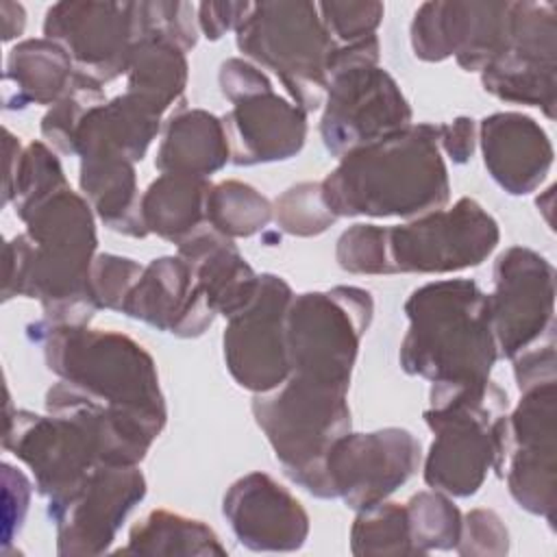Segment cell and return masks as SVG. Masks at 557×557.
<instances>
[{"instance_id":"1","label":"cell","mask_w":557,"mask_h":557,"mask_svg":"<svg viewBox=\"0 0 557 557\" xmlns=\"http://www.w3.org/2000/svg\"><path fill=\"white\" fill-rule=\"evenodd\" d=\"M26 233L4 248V300L37 298L50 324H87L98 311L89 292L96 252L91 205L63 185L17 211Z\"/></svg>"},{"instance_id":"2","label":"cell","mask_w":557,"mask_h":557,"mask_svg":"<svg viewBox=\"0 0 557 557\" xmlns=\"http://www.w3.org/2000/svg\"><path fill=\"white\" fill-rule=\"evenodd\" d=\"M320 187L337 218H420L444 209L450 183L437 126L409 124L346 152Z\"/></svg>"},{"instance_id":"3","label":"cell","mask_w":557,"mask_h":557,"mask_svg":"<svg viewBox=\"0 0 557 557\" xmlns=\"http://www.w3.org/2000/svg\"><path fill=\"white\" fill-rule=\"evenodd\" d=\"M409 318L398 361L431 383L487 381L498 359L490 298L470 278L426 283L405 302Z\"/></svg>"},{"instance_id":"4","label":"cell","mask_w":557,"mask_h":557,"mask_svg":"<svg viewBox=\"0 0 557 557\" xmlns=\"http://www.w3.org/2000/svg\"><path fill=\"white\" fill-rule=\"evenodd\" d=\"M48 368L89 398L146 422L157 433L165 426V398L152 357L128 335L87 324L37 322Z\"/></svg>"},{"instance_id":"5","label":"cell","mask_w":557,"mask_h":557,"mask_svg":"<svg viewBox=\"0 0 557 557\" xmlns=\"http://www.w3.org/2000/svg\"><path fill=\"white\" fill-rule=\"evenodd\" d=\"M509 398L492 381L433 383L424 422L435 440L424 459V483L446 496H472L490 470L500 474Z\"/></svg>"},{"instance_id":"6","label":"cell","mask_w":557,"mask_h":557,"mask_svg":"<svg viewBox=\"0 0 557 557\" xmlns=\"http://www.w3.org/2000/svg\"><path fill=\"white\" fill-rule=\"evenodd\" d=\"M346 394L287 376L276 389L252 398V416L283 472L318 498H326L324 457L333 442L350 431Z\"/></svg>"},{"instance_id":"7","label":"cell","mask_w":557,"mask_h":557,"mask_svg":"<svg viewBox=\"0 0 557 557\" xmlns=\"http://www.w3.org/2000/svg\"><path fill=\"white\" fill-rule=\"evenodd\" d=\"M411 124V107L396 81L379 65V39L333 48L320 135L335 157Z\"/></svg>"},{"instance_id":"8","label":"cell","mask_w":557,"mask_h":557,"mask_svg":"<svg viewBox=\"0 0 557 557\" xmlns=\"http://www.w3.org/2000/svg\"><path fill=\"white\" fill-rule=\"evenodd\" d=\"M235 33L239 52L274 72L294 104L305 113L324 104L335 41L326 33L315 2H252Z\"/></svg>"},{"instance_id":"9","label":"cell","mask_w":557,"mask_h":557,"mask_svg":"<svg viewBox=\"0 0 557 557\" xmlns=\"http://www.w3.org/2000/svg\"><path fill=\"white\" fill-rule=\"evenodd\" d=\"M372 311L370 292L355 285L294 296L285 313L289 376L348 392Z\"/></svg>"},{"instance_id":"10","label":"cell","mask_w":557,"mask_h":557,"mask_svg":"<svg viewBox=\"0 0 557 557\" xmlns=\"http://www.w3.org/2000/svg\"><path fill=\"white\" fill-rule=\"evenodd\" d=\"M500 239L498 222L474 200L459 198L407 224L387 226L392 274H446L483 263Z\"/></svg>"},{"instance_id":"11","label":"cell","mask_w":557,"mask_h":557,"mask_svg":"<svg viewBox=\"0 0 557 557\" xmlns=\"http://www.w3.org/2000/svg\"><path fill=\"white\" fill-rule=\"evenodd\" d=\"M557 381L522 392L505 418L500 474L513 500L555 527L557 509Z\"/></svg>"},{"instance_id":"12","label":"cell","mask_w":557,"mask_h":557,"mask_svg":"<svg viewBox=\"0 0 557 557\" xmlns=\"http://www.w3.org/2000/svg\"><path fill=\"white\" fill-rule=\"evenodd\" d=\"M487 94L505 102L557 107V9L553 2H509V37L503 52L481 72Z\"/></svg>"},{"instance_id":"13","label":"cell","mask_w":557,"mask_h":557,"mask_svg":"<svg viewBox=\"0 0 557 557\" xmlns=\"http://www.w3.org/2000/svg\"><path fill=\"white\" fill-rule=\"evenodd\" d=\"M422 459L420 442L407 429L344 433L324 457L326 498H342L361 511L405 485Z\"/></svg>"},{"instance_id":"14","label":"cell","mask_w":557,"mask_h":557,"mask_svg":"<svg viewBox=\"0 0 557 557\" xmlns=\"http://www.w3.org/2000/svg\"><path fill=\"white\" fill-rule=\"evenodd\" d=\"M498 355L513 359L555 329V268L524 246H511L494 265L487 294Z\"/></svg>"},{"instance_id":"15","label":"cell","mask_w":557,"mask_h":557,"mask_svg":"<svg viewBox=\"0 0 557 557\" xmlns=\"http://www.w3.org/2000/svg\"><path fill=\"white\" fill-rule=\"evenodd\" d=\"M294 294L285 278L259 274V287L248 307L228 318L222 346L231 376L244 389L265 394L289 376L285 313Z\"/></svg>"},{"instance_id":"16","label":"cell","mask_w":557,"mask_h":557,"mask_svg":"<svg viewBox=\"0 0 557 557\" xmlns=\"http://www.w3.org/2000/svg\"><path fill=\"white\" fill-rule=\"evenodd\" d=\"M144 496L146 479L137 466L98 463L74 492L50 500L59 555L104 553Z\"/></svg>"},{"instance_id":"17","label":"cell","mask_w":557,"mask_h":557,"mask_svg":"<svg viewBox=\"0 0 557 557\" xmlns=\"http://www.w3.org/2000/svg\"><path fill=\"white\" fill-rule=\"evenodd\" d=\"M2 444L33 470L39 494L50 500L74 492L100 463L91 431L65 413L15 409L7 413Z\"/></svg>"},{"instance_id":"18","label":"cell","mask_w":557,"mask_h":557,"mask_svg":"<svg viewBox=\"0 0 557 557\" xmlns=\"http://www.w3.org/2000/svg\"><path fill=\"white\" fill-rule=\"evenodd\" d=\"M509 37V2H424L411 22V48L422 61L455 57L459 67L483 72Z\"/></svg>"},{"instance_id":"19","label":"cell","mask_w":557,"mask_h":557,"mask_svg":"<svg viewBox=\"0 0 557 557\" xmlns=\"http://www.w3.org/2000/svg\"><path fill=\"white\" fill-rule=\"evenodd\" d=\"M44 37L72 57L76 72L104 85L128 70L135 46L131 2H57L46 11Z\"/></svg>"},{"instance_id":"20","label":"cell","mask_w":557,"mask_h":557,"mask_svg":"<svg viewBox=\"0 0 557 557\" xmlns=\"http://www.w3.org/2000/svg\"><path fill=\"white\" fill-rule=\"evenodd\" d=\"M222 513L239 544L250 550H296L309 535L305 507L265 472L237 479L224 494Z\"/></svg>"},{"instance_id":"21","label":"cell","mask_w":557,"mask_h":557,"mask_svg":"<svg viewBox=\"0 0 557 557\" xmlns=\"http://www.w3.org/2000/svg\"><path fill=\"white\" fill-rule=\"evenodd\" d=\"M122 313L176 337H198L215 318L189 263L178 255L159 257L144 265Z\"/></svg>"},{"instance_id":"22","label":"cell","mask_w":557,"mask_h":557,"mask_svg":"<svg viewBox=\"0 0 557 557\" xmlns=\"http://www.w3.org/2000/svg\"><path fill=\"white\" fill-rule=\"evenodd\" d=\"M222 126L235 165L292 159L307 139V113L274 89L233 102Z\"/></svg>"},{"instance_id":"23","label":"cell","mask_w":557,"mask_h":557,"mask_svg":"<svg viewBox=\"0 0 557 557\" xmlns=\"http://www.w3.org/2000/svg\"><path fill=\"white\" fill-rule=\"evenodd\" d=\"M479 141L490 176L511 196L535 191L553 165L555 152L546 131L518 111L483 117Z\"/></svg>"},{"instance_id":"24","label":"cell","mask_w":557,"mask_h":557,"mask_svg":"<svg viewBox=\"0 0 557 557\" xmlns=\"http://www.w3.org/2000/svg\"><path fill=\"white\" fill-rule=\"evenodd\" d=\"M176 248L178 257L189 263L215 315L228 320L250 305L259 287V274L246 263L231 237L202 226Z\"/></svg>"},{"instance_id":"25","label":"cell","mask_w":557,"mask_h":557,"mask_svg":"<svg viewBox=\"0 0 557 557\" xmlns=\"http://www.w3.org/2000/svg\"><path fill=\"white\" fill-rule=\"evenodd\" d=\"M163 115L154 104L124 91L85 115L76 133L74 154L83 157L94 150H111L137 163L161 131Z\"/></svg>"},{"instance_id":"26","label":"cell","mask_w":557,"mask_h":557,"mask_svg":"<svg viewBox=\"0 0 557 557\" xmlns=\"http://www.w3.org/2000/svg\"><path fill=\"white\" fill-rule=\"evenodd\" d=\"M231 161L222 120L202 109H176L163 126L154 157L161 174L207 178Z\"/></svg>"},{"instance_id":"27","label":"cell","mask_w":557,"mask_h":557,"mask_svg":"<svg viewBox=\"0 0 557 557\" xmlns=\"http://www.w3.org/2000/svg\"><path fill=\"white\" fill-rule=\"evenodd\" d=\"M81 189L98 218L115 233L146 237L141 196L135 163L111 150H94L81 157Z\"/></svg>"},{"instance_id":"28","label":"cell","mask_w":557,"mask_h":557,"mask_svg":"<svg viewBox=\"0 0 557 557\" xmlns=\"http://www.w3.org/2000/svg\"><path fill=\"white\" fill-rule=\"evenodd\" d=\"M76 76L72 57L54 41L26 39L11 48L4 70V107L54 104L65 96Z\"/></svg>"},{"instance_id":"29","label":"cell","mask_w":557,"mask_h":557,"mask_svg":"<svg viewBox=\"0 0 557 557\" xmlns=\"http://www.w3.org/2000/svg\"><path fill=\"white\" fill-rule=\"evenodd\" d=\"M211 183L200 176L161 174L141 194V220L148 233L176 246L207 226V194Z\"/></svg>"},{"instance_id":"30","label":"cell","mask_w":557,"mask_h":557,"mask_svg":"<svg viewBox=\"0 0 557 557\" xmlns=\"http://www.w3.org/2000/svg\"><path fill=\"white\" fill-rule=\"evenodd\" d=\"M187 85L185 50L161 39H137L126 70V91L168 113L183 107Z\"/></svg>"},{"instance_id":"31","label":"cell","mask_w":557,"mask_h":557,"mask_svg":"<svg viewBox=\"0 0 557 557\" xmlns=\"http://www.w3.org/2000/svg\"><path fill=\"white\" fill-rule=\"evenodd\" d=\"M120 553L135 555H226L218 535L200 520L154 509L128 533Z\"/></svg>"},{"instance_id":"32","label":"cell","mask_w":557,"mask_h":557,"mask_svg":"<svg viewBox=\"0 0 557 557\" xmlns=\"http://www.w3.org/2000/svg\"><path fill=\"white\" fill-rule=\"evenodd\" d=\"M272 215V202L248 183L224 181L207 194V226L231 239L263 231Z\"/></svg>"},{"instance_id":"33","label":"cell","mask_w":557,"mask_h":557,"mask_svg":"<svg viewBox=\"0 0 557 557\" xmlns=\"http://www.w3.org/2000/svg\"><path fill=\"white\" fill-rule=\"evenodd\" d=\"M409 537L413 550L424 555L429 550H450L461 535V511L442 492H418L405 503Z\"/></svg>"},{"instance_id":"34","label":"cell","mask_w":557,"mask_h":557,"mask_svg":"<svg viewBox=\"0 0 557 557\" xmlns=\"http://www.w3.org/2000/svg\"><path fill=\"white\" fill-rule=\"evenodd\" d=\"M350 550L355 555H416L405 505L381 500L357 511L350 529Z\"/></svg>"},{"instance_id":"35","label":"cell","mask_w":557,"mask_h":557,"mask_svg":"<svg viewBox=\"0 0 557 557\" xmlns=\"http://www.w3.org/2000/svg\"><path fill=\"white\" fill-rule=\"evenodd\" d=\"M11 161L15 165L9 170L4 196L7 202L13 200L15 213L48 196L50 191L67 185L57 154L41 141H30L24 150L11 157Z\"/></svg>"},{"instance_id":"36","label":"cell","mask_w":557,"mask_h":557,"mask_svg":"<svg viewBox=\"0 0 557 557\" xmlns=\"http://www.w3.org/2000/svg\"><path fill=\"white\" fill-rule=\"evenodd\" d=\"M107 102L102 85L81 72H76L72 87L61 100H57L41 120V135L63 154H74L76 133L85 115Z\"/></svg>"},{"instance_id":"37","label":"cell","mask_w":557,"mask_h":557,"mask_svg":"<svg viewBox=\"0 0 557 557\" xmlns=\"http://www.w3.org/2000/svg\"><path fill=\"white\" fill-rule=\"evenodd\" d=\"M133 30L137 39H161L178 46L181 50H191L198 41V15L196 7L189 2H131Z\"/></svg>"},{"instance_id":"38","label":"cell","mask_w":557,"mask_h":557,"mask_svg":"<svg viewBox=\"0 0 557 557\" xmlns=\"http://www.w3.org/2000/svg\"><path fill=\"white\" fill-rule=\"evenodd\" d=\"M274 218L285 233L311 237L324 233L337 215L326 207L320 183H298L274 202Z\"/></svg>"},{"instance_id":"39","label":"cell","mask_w":557,"mask_h":557,"mask_svg":"<svg viewBox=\"0 0 557 557\" xmlns=\"http://www.w3.org/2000/svg\"><path fill=\"white\" fill-rule=\"evenodd\" d=\"M337 263L350 274H392L387 261V226L355 224L342 233Z\"/></svg>"},{"instance_id":"40","label":"cell","mask_w":557,"mask_h":557,"mask_svg":"<svg viewBox=\"0 0 557 557\" xmlns=\"http://www.w3.org/2000/svg\"><path fill=\"white\" fill-rule=\"evenodd\" d=\"M141 272L144 265H139L135 259L117 255H96L89 268V292L98 309L122 311L124 300Z\"/></svg>"},{"instance_id":"41","label":"cell","mask_w":557,"mask_h":557,"mask_svg":"<svg viewBox=\"0 0 557 557\" xmlns=\"http://www.w3.org/2000/svg\"><path fill=\"white\" fill-rule=\"evenodd\" d=\"M383 11L381 2H318L320 20L337 46L374 37Z\"/></svg>"},{"instance_id":"42","label":"cell","mask_w":557,"mask_h":557,"mask_svg":"<svg viewBox=\"0 0 557 557\" xmlns=\"http://www.w3.org/2000/svg\"><path fill=\"white\" fill-rule=\"evenodd\" d=\"M455 548L461 555H505L509 533L492 509H472L461 520V535Z\"/></svg>"},{"instance_id":"43","label":"cell","mask_w":557,"mask_h":557,"mask_svg":"<svg viewBox=\"0 0 557 557\" xmlns=\"http://www.w3.org/2000/svg\"><path fill=\"white\" fill-rule=\"evenodd\" d=\"M220 89L228 98V102H237L242 98L261 94L265 89H272V83L268 76L250 61L244 59H228L220 67Z\"/></svg>"},{"instance_id":"44","label":"cell","mask_w":557,"mask_h":557,"mask_svg":"<svg viewBox=\"0 0 557 557\" xmlns=\"http://www.w3.org/2000/svg\"><path fill=\"white\" fill-rule=\"evenodd\" d=\"M513 374H516V383H518L520 392L555 381V342H553V337L546 339L544 346L540 342V344L527 348L524 352L516 355L513 357Z\"/></svg>"},{"instance_id":"45","label":"cell","mask_w":557,"mask_h":557,"mask_svg":"<svg viewBox=\"0 0 557 557\" xmlns=\"http://www.w3.org/2000/svg\"><path fill=\"white\" fill-rule=\"evenodd\" d=\"M252 2H200L196 7L198 28L211 41H218L228 30H237L250 13Z\"/></svg>"},{"instance_id":"46","label":"cell","mask_w":557,"mask_h":557,"mask_svg":"<svg viewBox=\"0 0 557 557\" xmlns=\"http://www.w3.org/2000/svg\"><path fill=\"white\" fill-rule=\"evenodd\" d=\"M437 135L440 146L455 163H466L472 157L476 144V126L472 117L461 115L448 124H440Z\"/></svg>"},{"instance_id":"47","label":"cell","mask_w":557,"mask_h":557,"mask_svg":"<svg viewBox=\"0 0 557 557\" xmlns=\"http://www.w3.org/2000/svg\"><path fill=\"white\" fill-rule=\"evenodd\" d=\"M0 13H2V39L9 41V39L22 35L24 24H26L24 7L4 0V2H0Z\"/></svg>"}]
</instances>
